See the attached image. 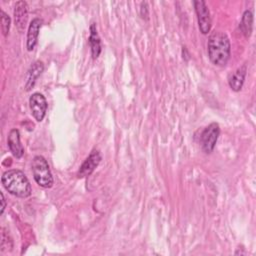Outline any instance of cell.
<instances>
[{"label":"cell","mask_w":256,"mask_h":256,"mask_svg":"<svg viewBox=\"0 0 256 256\" xmlns=\"http://www.w3.org/2000/svg\"><path fill=\"white\" fill-rule=\"evenodd\" d=\"M230 41L226 34L214 32L208 40V56L210 61L217 66H225L230 58Z\"/></svg>","instance_id":"cell-1"},{"label":"cell","mask_w":256,"mask_h":256,"mask_svg":"<svg viewBox=\"0 0 256 256\" xmlns=\"http://www.w3.org/2000/svg\"><path fill=\"white\" fill-rule=\"evenodd\" d=\"M1 181L4 188L14 196L26 198L31 194V185L29 180L20 170L12 169L4 172Z\"/></svg>","instance_id":"cell-2"},{"label":"cell","mask_w":256,"mask_h":256,"mask_svg":"<svg viewBox=\"0 0 256 256\" xmlns=\"http://www.w3.org/2000/svg\"><path fill=\"white\" fill-rule=\"evenodd\" d=\"M32 172L38 185L43 188H50L53 185V177L49 165L44 157L35 156L32 160Z\"/></svg>","instance_id":"cell-3"},{"label":"cell","mask_w":256,"mask_h":256,"mask_svg":"<svg viewBox=\"0 0 256 256\" xmlns=\"http://www.w3.org/2000/svg\"><path fill=\"white\" fill-rule=\"evenodd\" d=\"M220 133V128L217 123H211L208 125L201 133L200 144L202 149L206 153H211L215 147L218 136Z\"/></svg>","instance_id":"cell-4"},{"label":"cell","mask_w":256,"mask_h":256,"mask_svg":"<svg viewBox=\"0 0 256 256\" xmlns=\"http://www.w3.org/2000/svg\"><path fill=\"white\" fill-rule=\"evenodd\" d=\"M194 7L197 14L199 29L203 34H207L211 27V18L206 3L202 0L194 1Z\"/></svg>","instance_id":"cell-5"},{"label":"cell","mask_w":256,"mask_h":256,"mask_svg":"<svg viewBox=\"0 0 256 256\" xmlns=\"http://www.w3.org/2000/svg\"><path fill=\"white\" fill-rule=\"evenodd\" d=\"M29 104H30L33 117L38 122L42 121L43 118L45 117L46 110H47V101L45 97L38 92L33 93L29 99Z\"/></svg>","instance_id":"cell-6"},{"label":"cell","mask_w":256,"mask_h":256,"mask_svg":"<svg viewBox=\"0 0 256 256\" xmlns=\"http://www.w3.org/2000/svg\"><path fill=\"white\" fill-rule=\"evenodd\" d=\"M101 161V154L98 150H93L90 155L85 159L78 171V177L89 176Z\"/></svg>","instance_id":"cell-7"},{"label":"cell","mask_w":256,"mask_h":256,"mask_svg":"<svg viewBox=\"0 0 256 256\" xmlns=\"http://www.w3.org/2000/svg\"><path fill=\"white\" fill-rule=\"evenodd\" d=\"M14 19L19 30H23L28 19V5L25 1H18L14 7Z\"/></svg>","instance_id":"cell-8"},{"label":"cell","mask_w":256,"mask_h":256,"mask_svg":"<svg viewBox=\"0 0 256 256\" xmlns=\"http://www.w3.org/2000/svg\"><path fill=\"white\" fill-rule=\"evenodd\" d=\"M8 146L16 158H21L24 154V148L20 142V134L17 129H12L8 134Z\"/></svg>","instance_id":"cell-9"},{"label":"cell","mask_w":256,"mask_h":256,"mask_svg":"<svg viewBox=\"0 0 256 256\" xmlns=\"http://www.w3.org/2000/svg\"><path fill=\"white\" fill-rule=\"evenodd\" d=\"M41 25H42V20L39 18H34L29 24L28 31H27V49L29 51L33 50L37 44V38H38Z\"/></svg>","instance_id":"cell-10"},{"label":"cell","mask_w":256,"mask_h":256,"mask_svg":"<svg viewBox=\"0 0 256 256\" xmlns=\"http://www.w3.org/2000/svg\"><path fill=\"white\" fill-rule=\"evenodd\" d=\"M246 71H247L246 66L243 65V66L239 67L235 72H233L232 74L229 75L228 83L232 90L239 91L242 88L244 80H245V76H246Z\"/></svg>","instance_id":"cell-11"},{"label":"cell","mask_w":256,"mask_h":256,"mask_svg":"<svg viewBox=\"0 0 256 256\" xmlns=\"http://www.w3.org/2000/svg\"><path fill=\"white\" fill-rule=\"evenodd\" d=\"M43 69H44V65L41 61H36L34 64H32V66L30 67L27 73V79H26V85H25V88L27 91L34 86L36 79L42 73Z\"/></svg>","instance_id":"cell-12"},{"label":"cell","mask_w":256,"mask_h":256,"mask_svg":"<svg viewBox=\"0 0 256 256\" xmlns=\"http://www.w3.org/2000/svg\"><path fill=\"white\" fill-rule=\"evenodd\" d=\"M88 42H89V45L91 47L92 58L96 59L99 56L100 52H101V41H100V38L98 36L96 26H95L94 23L90 26V36H89Z\"/></svg>","instance_id":"cell-13"},{"label":"cell","mask_w":256,"mask_h":256,"mask_svg":"<svg viewBox=\"0 0 256 256\" xmlns=\"http://www.w3.org/2000/svg\"><path fill=\"white\" fill-rule=\"evenodd\" d=\"M252 27H253V14L251 11L246 10L243 13L242 20L240 23V29L242 33L245 35V37H249L251 35Z\"/></svg>","instance_id":"cell-14"},{"label":"cell","mask_w":256,"mask_h":256,"mask_svg":"<svg viewBox=\"0 0 256 256\" xmlns=\"http://www.w3.org/2000/svg\"><path fill=\"white\" fill-rule=\"evenodd\" d=\"M10 22H11L10 17L4 11H2L1 12V29H2V32H3L4 36H6L9 32Z\"/></svg>","instance_id":"cell-15"},{"label":"cell","mask_w":256,"mask_h":256,"mask_svg":"<svg viewBox=\"0 0 256 256\" xmlns=\"http://www.w3.org/2000/svg\"><path fill=\"white\" fill-rule=\"evenodd\" d=\"M141 16L145 19H148V6L146 2L141 3Z\"/></svg>","instance_id":"cell-16"},{"label":"cell","mask_w":256,"mask_h":256,"mask_svg":"<svg viewBox=\"0 0 256 256\" xmlns=\"http://www.w3.org/2000/svg\"><path fill=\"white\" fill-rule=\"evenodd\" d=\"M1 197H2V208H1V214L4 212L5 206H6V202H5V198H4V194L1 192Z\"/></svg>","instance_id":"cell-17"}]
</instances>
